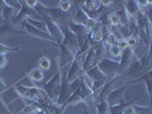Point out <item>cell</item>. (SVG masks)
Wrapping results in <instances>:
<instances>
[{
    "label": "cell",
    "mask_w": 152,
    "mask_h": 114,
    "mask_svg": "<svg viewBox=\"0 0 152 114\" xmlns=\"http://www.w3.org/2000/svg\"><path fill=\"white\" fill-rule=\"evenodd\" d=\"M10 88H13L14 91L18 95V98H20L23 101H27V104L35 105L37 107H42L45 104L50 101L41 87L37 86L27 87L23 84H14Z\"/></svg>",
    "instance_id": "cell-1"
},
{
    "label": "cell",
    "mask_w": 152,
    "mask_h": 114,
    "mask_svg": "<svg viewBox=\"0 0 152 114\" xmlns=\"http://www.w3.org/2000/svg\"><path fill=\"white\" fill-rule=\"evenodd\" d=\"M55 61H56V72L55 74L51 76L48 81H45L41 88L43 89L49 101L53 104H56V101L58 99V96L60 93V87H61V81H63L64 76V70H61V67L59 66V59L58 56H55Z\"/></svg>",
    "instance_id": "cell-2"
},
{
    "label": "cell",
    "mask_w": 152,
    "mask_h": 114,
    "mask_svg": "<svg viewBox=\"0 0 152 114\" xmlns=\"http://www.w3.org/2000/svg\"><path fill=\"white\" fill-rule=\"evenodd\" d=\"M59 49H60V54L58 56L59 66L61 67V70H65V67L70 65V63L76 58L78 54V48L67 44H60Z\"/></svg>",
    "instance_id": "cell-3"
},
{
    "label": "cell",
    "mask_w": 152,
    "mask_h": 114,
    "mask_svg": "<svg viewBox=\"0 0 152 114\" xmlns=\"http://www.w3.org/2000/svg\"><path fill=\"white\" fill-rule=\"evenodd\" d=\"M96 65L100 69V71L103 73V76L108 78V79L121 74L119 61H115V59H111L109 57H103Z\"/></svg>",
    "instance_id": "cell-4"
},
{
    "label": "cell",
    "mask_w": 152,
    "mask_h": 114,
    "mask_svg": "<svg viewBox=\"0 0 152 114\" xmlns=\"http://www.w3.org/2000/svg\"><path fill=\"white\" fill-rule=\"evenodd\" d=\"M20 29H22L23 31H25L26 33H28V34L32 36V37L38 38V39H40V40H43V41H48V42L51 44L52 46H55V47L59 48V46L57 44V42L53 40V38L51 37L48 32H45V31H42V30H39V29H37L35 26H33V25H31L30 23H27L26 21H24V22L22 23Z\"/></svg>",
    "instance_id": "cell-5"
},
{
    "label": "cell",
    "mask_w": 152,
    "mask_h": 114,
    "mask_svg": "<svg viewBox=\"0 0 152 114\" xmlns=\"http://www.w3.org/2000/svg\"><path fill=\"white\" fill-rule=\"evenodd\" d=\"M85 55L86 54H77L76 58L70 63L66 73V78L69 82L81 78V76L83 74V62H84Z\"/></svg>",
    "instance_id": "cell-6"
},
{
    "label": "cell",
    "mask_w": 152,
    "mask_h": 114,
    "mask_svg": "<svg viewBox=\"0 0 152 114\" xmlns=\"http://www.w3.org/2000/svg\"><path fill=\"white\" fill-rule=\"evenodd\" d=\"M47 14L49 15L52 21H55L58 25L61 27V30L68 27L70 22V15L68 13H64L58 7H48L47 6Z\"/></svg>",
    "instance_id": "cell-7"
},
{
    "label": "cell",
    "mask_w": 152,
    "mask_h": 114,
    "mask_svg": "<svg viewBox=\"0 0 152 114\" xmlns=\"http://www.w3.org/2000/svg\"><path fill=\"white\" fill-rule=\"evenodd\" d=\"M132 84L131 81H126V82H121V84H118L116 88L109 94L107 101L110 105H115V104H119L125 101V94H126L127 87Z\"/></svg>",
    "instance_id": "cell-8"
},
{
    "label": "cell",
    "mask_w": 152,
    "mask_h": 114,
    "mask_svg": "<svg viewBox=\"0 0 152 114\" xmlns=\"http://www.w3.org/2000/svg\"><path fill=\"white\" fill-rule=\"evenodd\" d=\"M23 30L16 27L12 22H4L0 24V39L1 40H7L12 39L14 37H17L22 34Z\"/></svg>",
    "instance_id": "cell-9"
},
{
    "label": "cell",
    "mask_w": 152,
    "mask_h": 114,
    "mask_svg": "<svg viewBox=\"0 0 152 114\" xmlns=\"http://www.w3.org/2000/svg\"><path fill=\"white\" fill-rule=\"evenodd\" d=\"M82 4L83 2H81L78 6L74 8L73 13L70 14V21L76 23V24H81V25L85 26V24H86V22H88V19L90 17L89 15H88V13L83 9Z\"/></svg>",
    "instance_id": "cell-10"
},
{
    "label": "cell",
    "mask_w": 152,
    "mask_h": 114,
    "mask_svg": "<svg viewBox=\"0 0 152 114\" xmlns=\"http://www.w3.org/2000/svg\"><path fill=\"white\" fill-rule=\"evenodd\" d=\"M68 29H69L70 31L73 32L76 37H77L78 46H81V44L86 40L88 36L90 34V32L85 29V26L81 25V24H76V23L72 22V21H70L69 24H68Z\"/></svg>",
    "instance_id": "cell-11"
},
{
    "label": "cell",
    "mask_w": 152,
    "mask_h": 114,
    "mask_svg": "<svg viewBox=\"0 0 152 114\" xmlns=\"http://www.w3.org/2000/svg\"><path fill=\"white\" fill-rule=\"evenodd\" d=\"M136 57L135 51L132 50L131 48H126L125 50L121 51V61H119V66H121V73L125 72L127 70V67L132 64L134 61V58Z\"/></svg>",
    "instance_id": "cell-12"
},
{
    "label": "cell",
    "mask_w": 152,
    "mask_h": 114,
    "mask_svg": "<svg viewBox=\"0 0 152 114\" xmlns=\"http://www.w3.org/2000/svg\"><path fill=\"white\" fill-rule=\"evenodd\" d=\"M94 65H96V62H95V51L94 48L92 47L85 55V58H84V62H83V73L88 72V71L93 67Z\"/></svg>",
    "instance_id": "cell-13"
},
{
    "label": "cell",
    "mask_w": 152,
    "mask_h": 114,
    "mask_svg": "<svg viewBox=\"0 0 152 114\" xmlns=\"http://www.w3.org/2000/svg\"><path fill=\"white\" fill-rule=\"evenodd\" d=\"M24 76L25 78H28L32 82H42L45 80V71H42L40 67H34Z\"/></svg>",
    "instance_id": "cell-14"
},
{
    "label": "cell",
    "mask_w": 152,
    "mask_h": 114,
    "mask_svg": "<svg viewBox=\"0 0 152 114\" xmlns=\"http://www.w3.org/2000/svg\"><path fill=\"white\" fill-rule=\"evenodd\" d=\"M63 32H64V40L61 44H70V46H74L76 48H78V50H80L78 40H77V37H76L75 34L70 31L68 27L64 29Z\"/></svg>",
    "instance_id": "cell-15"
},
{
    "label": "cell",
    "mask_w": 152,
    "mask_h": 114,
    "mask_svg": "<svg viewBox=\"0 0 152 114\" xmlns=\"http://www.w3.org/2000/svg\"><path fill=\"white\" fill-rule=\"evenodd\" d=\"M85 74L91 78L93 81H102V80H109L108 78L103 76V73H102L100 69L98 67V65H94L93 67H91L88 72H85Z\"/></svg>",
    "instance_id": "cell-16"
},
{
    "label": "cell",
    "mask_w": 152,
    "mask_h": 114,
    "mask_svg": "<svg viewBox=\"0 0 152 114\" xmlns=\"http://www.w3.org/2000/svg\"><path fill=\"white\" fill-rule=\"evenodd\" d=\"M124 7H125V10L128 14L129 17H135L137 14L140 13V8L137 5V1L135 0H129V1H125L124 2Z\"/></svg>",
    "instance_id": "cell-17"
},
{
    "label": "cell",
    "mask_w": 152,
    "mask_h": 114,
    "mask_svg": "<svg viewBox=\"0 0 152 114\" xmlns=\"http://www.w3.org/2000/svg\"><path fill=\"white\" fill-rule=\"evenodd\" d=\"M6 4V2H5ZM18 13V10L17 9H15L13 7L8 6V5H5L4 7V12H2V15H1V17L4 19V22H12L14 19H15V16L17 15Z\"/></svg>",
    "instance_id": "cell-18"
},
{
    "label": "cell",
    "mask_w": 152,
    "mask_h": 114,
    "mask_svg": "<svg viewBox=\"0 0 152 114\" xmlns=\"http://www.w3.org/2000/svg\"><path fill=\"white\" fill-rule=\"evenodd\" d=\"M83 9L88 13V15L91 13H94L98 9L101 8L100 5V1H94V0H86V1H83L82 4Z\"/></svg>",
    "instance_id": "cell-19"
},
{
    "label": "cell",
    "mask_w": 152,
    "mask_h": 114,
    "mask_svg": "<svg viewBox=\"0 0 152 114\" xmlns=\"http://www.w3.org/2000/svg\"><path fill=\"white\" fill-rule=\"evenodd\" d=\"M95 105V111L96 114H109V107L110 104L108 103L107 99H101L94 103Z\"/></svg>",
    "instance_id": "cell-20"
},
{
    "label": "cell",
    "mask_w": 152,
    "mask_h": 114,
    "mask_svg": "<svg viewBox=\"0 0 152 114\" xmlns=\"http://www.w3.org/2000/svg\"><path fill=\"white\" fill-rule=\"evenodd\" d=\"M108 22H109V25H110L111 29H118L119 26H121V19H119L118 14L116 13L115 10L108 13Z\"/></svg>",
    "instance_id": "cell-21"
},
{
    "label": "cell",
    "mask_w": 152,
    "mask_h": 114,
    "mask_svg": "<svg viewBox=\"0 0 152 114\" xmlns=\"http://www.w3.org/2000/svg\"><path fill=\"white\" fill-rule=\"evenodd\" d=\"M119 37L115 33L114 31L110 32V34L108 36L107 38H106V40H104V42L103 44H106V46H108V47H113V46H118V42H119Z\"/></svg>",
    "instance_id": "cell-22"
},
{
    "label": "cell",
    "mask_w": 152,
    "mask_h": 114,
    "mask_svg": "<svg viewBox=\"0 0 152 114\" xmlns=\"http://www.w3.org/2000/svg\"><path fill=\"white\" fill-rule=\"evenodd\" d=\"M20 50V47L16 46V47H9L7 44H0V55H7L10 53H18Z\"/></svg>",
    "instance_id": "cell-23"
},
{
    "label": "cell",
    "mask_w": 152,
    "mask_h": 114,
    "mask_svg": "<svg viewBox=\"0 0 152 114\" xmlns=\"http://www.w3.org/2000/svg\"><path fill=\"white\" fill-rule=\"evenodd\" d=\"M38 67H40L42 71H47L50 69V58L47 56H42L39 58Z\"/></svg>",
    "instance_id": "cell-24"
},
{
    "label": "cell",
    "mask_w": 152,
    "mask_h": 114,
    "mask_svg": "<svg viewBox=\"0 0 152 114\" xmlns=\"http://www.w3.org/2000/svg\"><path fill=\"white\" fill-rule=\"evenodd\" d=\"M58 8L60 10H63L64 13H68L70 9L73 8V1L69 0H60L58 4Z\"/></svg>",
    "instance_id": "cell-25"
},
{
    "label": "cell",
    "mask_w": 152,
    "mask_h": 114,
    "mask_svg": "<svg viewBox=\"0 0 152 114\" xmlns=\"http://www.w3.org/2000/svg\"><path fill=\"white\" fill-rule=\"evenodd\" d=\"M27 23H30L31 25L33 26H35L37 29H39V30H42V31H45L47 32V27H45V22L42 21V19H25Z\"/></svg>",
    "instance_id": "cell-26"
},
{
    "label": "cell",
    "mask_w": 152,
    "mask_h": 114,
    "mask_svg": "<svg viewBox=\"0 0 152 114\" xmlns=\"http://www.w3.org/2000/svg\"><path fill=\"white\" fill-rule=\"evenodd\" d=\"M127 44H128V48H131L132 50L135 51V49L137 48V44H139V39L136 37H132V36H128L126 38Z\"/></svg>",
    "instance_id": "cell-27"
},
{
    "label": "cell",
    "mask_w": 152,
    "mask_h": 114,
    "mask_svg": "<svg viewBox=\"0 0 152 114\" xmlns=\"http://www.w3.org/2000/svg\"><path fill=\"white\" fill-rule=\"evenodd\" d=\"M109 54L115 58H118L121 55V50L118 46H113V47H109Z\"/></svg>",
    "instance_id": "cell-28"
},
{
    "label": "cell",
    "mask_w": 152,
    "mask_h": 114,
    "mask_svg": "<svg viewBox=\"0 0 152 114\" xmlns=\"http://www.w3.org/2000/svg\"><path fill=\"white\" fill-rule=\"evenodd\" d=\"M5 2H6L8 6L13 7L15 9H17V10H20V8H22V4H20V0H5Z\"/></svg>",
    "instance_id": "cell-29"
},
{
    "label": "cell",
    "mask_w": 152,
    "mask_h": 114,
    "mask_svg": "<svg viewBox=\"0 0 152 114\" xmlns=\"http://www.w3.org/2000/svg\"><path fill=\"white\" fill-rule=\"evenodd\" d=\"M144 83H145V87H146V90H148V94L150 96V106H152V80L150 79H145V80H143Z\"/></svg>",
    "instance_id": "cell-30"
},
{
    "label": "cell",
    "mask_w": 152,
    "mask_h": 114,
    "mask_svg": "<svg viewBox=\"0 0 152 114\" xmlns=\"http://www.w3.org/2000/svg\"><path fill=\"white\" fill-rule=\"evenodd\" d=\"M96 23H98V21H96V19H91V17H90V19H88V22H86V24H85V29H86L89 32H91V30L96 25Z\"/></svg>",
    "instance_id": "cell-31"
},
{
    "label": "cell",
    "mask_w": 152,
    "mask_h": 114,
    "mask_svg": "<svg viewBox=\"0 0 152 114\" xmlns=\"http://www.w3.org/2000/svg\"><path fill=\"white\" fill-rule=\"evenodd\" d=\"M121 114H137L135 105H128V106H126L123 110Z\"/></svg>",
    "instance_id": "cell-32"
},
{
    "label": "cell",
    "mask_w": 152,
    "mask_h": 114,
    "mask_svg": "<svg viewBox=\"0 0 152 114\" xmlns=\"http://www.w3.org/2000/svg\"><path fill=\"white\" fill-rule=\"evenodd\" d=\"M69 86H70V89H72L73 93L76 91L77 89H80V87H81V78H78V79H76V80H74V81L69 82Z\"/></svg>",
    "instance_id": "cell-33"
},
{
    "label": "cell",
    "mask_w": 152,
    "mask_h": 114,
    "mask_svg": "<svg viewBox=\"0 0 152 114\" xmlns=\"http://www.w3.org/2000/svg\"><path fill=\"white\" fill-rule=\"evenodd\" d=\"M8 64V58L6 55H0V69H5Z\"/></svg>",
    "instance_id": "cell-34"
},
{
    "label": "cell",
    "mask_w": 152,
    "mask_h": 114,
    "mask_svg": "<svg viewBox=\"0 0 152 114\" xmlns=\"http://www.w3.org/2000/svg\"><path fill=\"white\" fill-rule=\"evenodd\" d=\"M118 47L121 48V50H125L126 48H128V44H127V41H126V38H123L119 40V42H118Z\"/></svg>",
    "instance_id": "cell-35"
},
{
    "label": "cell",
    "mask_w": 152,
    "mask_h": 114,
    "mask_svg": "<svg viewBox=\"0 0 152 114\" xmlns=\"http://www.w3.org/2000/svg\"><path fill=\"white\" fill-rule=\"evenodd\" d=\"M24 2H25L26 6L30 7V8H35V7L38 6V4H39L38 0H25Z\"/></svg>",
    "instance_id": "cell-36"
},
{
    "label": "cell",
    "mask_w": 152,
    "mask_h": 114,
    "mask_svg": "<svg viewBox=\"0 0 152 114\" xmlns=\"http://www.w3.org/2000/svg\"><path fill=\"white\" fill-rule=\"evenodd\" d=\"M0 101H1V104L4 105V107H5V110H6V114H14L12 111H10V108H9V104H6L5 101H2V98L0 97Z\"/></svg>",
    "instance_id": "cell-37"
},
{
    "label": "cell",
    "mask_w": 152,
    "mask_h": 114,
    "mask_svg": "<svg viewBox=\"0 0 152 114\" xmlns=\"http://www.w3.org/2000/svg\"><path fill=\"white\" fill-rule=\"evenodd\" d=\"M31 114H45V110L42 107H37L32 111Z\"/></svg>",
    "instance_id": "cell-38"
},
{
    "label": "cell",
    "mask_w": 152,
    "mask_h": 114,
    "mask_svg": "<svg viewBox=\"0 0 152 114\" xmlns=\"http://www.w3.org/2000/svg\"><path fill=\"white\" fill-rule=\"evenodd\" d=\"M0 90H1V94L6 93V90H7L6 83H5V81H4L1 78H0Z\"/></svg>",
    "instance_id": "cell-39"
},
{
    "label": "cell",
    "mask_w": 152,
    "mask_h": 114,
    "mask_svg": "<svg viewBox=\"0 0 152 114\" xmlns=\"http://www.w3.org/2000/svg\"><path fill=\"white\" fill-rule=\"evenodd\" d=\"M5 0H0V16L2 15V12H4V7H5Z\"/></svg>",
    "instance_id": "cell-40"
},
{
    "label": "cell",
    "mask_w": 152,
    "mask_h": 114,
    "mask_svg": "<svg viewBox=\"0 0 152 114\" xmlns=\"http://www.w3.org/2000/svg\"><path fill=\"white\" fill-rule=\"evenodd\" d=\"M83 114H92L91 113V111H90V107L88 105H85L84 108H83Z\"/></svg>",
    "instance_id": "cell-41"
},
{
    "label": "cell",
    "mask_w": 152,
    "mask_h": 114,
    "mask_svg": "<svg viewBox=\"0 0 152 114\" xmlns=\"http://www.w3.org/2000/svg\"><path fill=\"white\" fill-rule=\"evenodd\" d=\"M151 107H152V106H151Z\"/></svg>",
    "instance_id": "cell-42"
}]
</instances>
